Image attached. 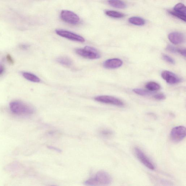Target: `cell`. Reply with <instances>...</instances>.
<instances>
[{"instance_id":"30bf717a","label":"cell","mask_w":186,"mask_h":186,"mask_svg":"<svg viewBox=\"0 0 186 186\" xmlns=\"http://www.w3.org/2000/svg\"><path fill=\"white\" fill-rule=\"evenodd\" d=\"M168 38L172 43L175 45H180L185 41V37L182 33L174 32L170 33L168 35Z\"/></svg>"},{"instance_id":"9c48e42d","label":"cell","mask_w":186,"mask_h":186,"mask_svg":"<svg viewBox=\"0 0 186 186\" xmlns=\"http://www.w3.org/2000/svg\"><path fill=\"white\" fill-rule=\"evenodd\" d=\"M161 77L168 84L171 85H174L181 83L182 80L178 76L172 72L165 70L162 72Z\"/></svg>"},{"instance_id":"5b68a950","label":"cell","mask_w":186,"mask_h":186,"mask_svg":"<svg viewBox=\"0 0 186 186\" xmlns=\"http://www.w3.org/2000/svg\"><path fill=\"white\" fill-rule=\"evenodd\" d=\"M95 100L96 101L100 103L109 104L117 106L123 107L124 105V103L121 100L112 96L107 95L98 96L95 97Z\"/></svg>"},{"instance_id":"7402d4cb","label":"cell","mask_w":186,"mask_h":186,"mask_svg":"<svg viewBox=\"0 0 186 186\" xmlns=\"http://www.w3.org/2000/svg\"><path fill=\"white\" fill-rule=\"evenodd\" d=\"M162 57L164 61L167 62V63L171 64V65H175V60L169 56L163 54Z\"/></svg>"},{"instance_id":"ac0fdd59","label":"cell","mask_w":186,"mask_h":186,"mask_svg":"<svg viewBox=\"0 0 186 186\" xmlns=\"http://www.w3.org/2000/svg\"><path fill=\"white\" fill-rule=\"evenodd\" d=\"M57 61L61 65L66 66H70L73 63L71 60L66 57H59L57 59Z\"/></svg>"},{"instance_id":"7c38bea8","label":"cell","mask_w":186,"mask_h":186,"mask_svg":"<svg viewBox=\"0 0 186 186\" xmlns=\"http://www.w3.org/2000/svg\"><path fill=\"white\" fill-rule=\"evenodd\" d=\"M22 74L26 79L34 83H39L40 79L37 76L27 72H22Z\"/></svg>"},{"instance_id":"cb8c5ba5","label":"cell","mask_w":186,"mask_h":186,"mask_svg":"<svg viewBox=\"0 0 186 186\" xmlns=\"http://www.w3.org/2000/svg\"><path fill=\"white\" fill-rule=\"evenodd\" d=\"M167 51L170 52L171 53H177V49L174 46L171 45H168L166 48Z\"/></svg>"},{"instance_id":"44dd1931","label":"cell","mask_w":186,"mask_h":186,"mask_svg":"<svg viewBox=\"0 0 186 186\" xmlns=\"http://www.w3.org/2000/svg\"><path fill=\"white\" fill-rule=\"evenodd\" d=\"M168 12L171 15L175 16V17L177 18H178L182 20L184 22H186V15L180 14L176 13V12L173 10L169 11Z\"/></svg>"},{"instance_id":"8992f818","label":"cell","mask_w":186,"mask_h":186,"mask_svg":"<svg viewBox=\"0 0 186 186\" xmlns=\"http://www.w3.org/2000/svg\"><path fill=\"white\" fill-rule=\"evenodd\" d=\"M134 152L137 158L145 166L152 170L155 169V165L141 149L138 147L135 148Z\"/></svg>"},{"instance_id":"8fae6325","label":"cell","mask_w":186,"mask_h":186,"mask_svg":"<svg viewBox=\"0 0 186 186\" xmlns=\"http://www.w3.org/2000/svg\"><path fill=\"white\" fill-rule=\"evenodd\" d=\"M123 62L118 58L109 59L104 62L103 66L107 69H116L122 65Z\"/></svg>"},{"instance_id":"3957f363","label":"cell","mask_w":186,"mask_h":186,"mask_svg":"<svg viewBox=\"0 0 186 186\" xmlns=\"http://www.w3.org/2000/svg\"><path fill=\"white\" fill-rule=\"evenodd\" d=\"M76 53L81 57L89 59H98L101 56L98 51L95 48L85 46L84 49H76Z\"/></svg>"},{"instance_id":"ba28073f","label":"cell","mask_w":186,"mask_h":186,"mask_svg":"<svg viewBox=\"0 0 186 186\" xmlns=\"http://www.w3.org/2000/svg\"><path fill=\"white\" fill-rule=\"evenodd\" d=\"M55 32L58 35L71 41L81 43L84 42L85 41V39L81 36L72 33L71 32L63 30H57Z\"/></svg>"},{"instance_id":"e0dca14e","label":"cell","mask_w":186,"mask_h":186,"mask_svg":"<svg viewBox=\"0 0 186 186\" xmlns=\"http://www.w3.org/2000/svg\"><path fill=\"white\" fill-rule=\"evenodd\" d=\"M105 13L109 17L115 18H121L125 17V14L115 11L108 10L105 11Z\"/></svg>"},{"instance_id":"f1b7e54d","label":"cell","mask_w":186,"mask_h":186,"mask_svg":"<svg viewBox=\"0 0 186 186\" xmlns=\"http://www.w3.org/2000/svg\"><path fill=\"white\" fill-rule=\"evenodd\" d=\"M48 147H49V149H53V150L59 152H61V150L59 149V148H57L52 146H49Z\"/></svg>"},{"instance_id":"2e32d148","label":"cell","mask_w":186,"mask_h":186,"mask_svg":"<svg viewBox=\"0 0 186 186\" xmlns=\"http://www.w3.org/2000/svg\"><path fill=\"white\" fill-rule=\"evenodd\" d=\"M173 11L180 14L186 15L185 6L183 3L177 4L174 7Z\"/></svg>"},{"instance_id":"52a82bcc","label":"cell","mask_w":186,"mask_h":186,"mask_svg":"<svg viewBox=\"0 0 186 186\" xmlns=\"http://www.w3.org/2000/svg\"><path fill=\"white\" fill-rule=\"evenodd\" d=\"M61 17L63 21L71 25H77L80 21L78 16L73 12L66 10L61 11Z\"/></svg>"},{"instance_id":"4316f807","label":"cell","mask_w":186,"mask_h":186,"mask_svg":"<svg viewBox=\"0 0 186 186\" xmlns=\"http://www.w3.org/2000/svg\"><path fill=\"white\" fill-rule=\"evenodd\" d=\"M19 47L20 49L23 50H26L29 48V46L26 45V44H21L19 45Z\"/></svg>"},{"instance_id":"277c9868","label":"cell","mask_w":186,"mask_h":186,"mask_svg":"<svg viewBox=\"0 0 186 186\" xmlns=\"http://www.w3.org/2000/svg\"><path fill=\"white\" fill-rule=\"evenodd\" d=\"M186 135V128L183 126H179L172 129L170 133L171 139L174 142L179 143L185 138Z\"/></svg>"},{"instance_id":"83f0119b","label":"cell","mask_w":186,"mask_h":186,"mask_svg":"<svg viewBox=\"0 0 186 186\" xmlns=\"http://www.w3.org/2000/svg\"><path fill=\"white\" fill-rule=\"evenodd\" d=\"M5 71V68L4 66L2 65H0V75H2Z\"/></svg>"},{"instance_id":"9a60e30c","label":"cell","mask_w":186,"mask_h":186,"mask_svg":"<svg viewBox=\"0 0 186 186\" xmlns=\"http://www.w3.org/2000/svg\"><path fill=\"white\" fill-rule=\"evenodd\" d=\"M145 88L151 92H154L159 90L160 89V85L158 83L154 81H150L147 83Z\"/></svg>"},{"instance_id":"603a6c76","label":"cell","mask_w":186,"mask_h":186,"mask_svg":"<svg viewBox=\"0 0 186 186\" xmlns=\"http://www.w3.org/2000/svg\"><path fill=\"white\" fill-rule=\"evenodd\" d=\"M154 98L158 101H163L166 99V96L163 93H158L154 95Z\"/></svg>"},{"instance_id":"d6986e66","label":"cell","mask_w":186,"mask_h":186,"mask_svg":"<svg viewBox=\"0 0 186 186\" xmlns=\"http://www.w3.org/2000/svg\"><path fill=\"white\" fill-rule=\"evenodd\" d=\"M133 91L137 94L143 96V97L149 96L152 95V94L151 91L145 90V89H133Z\"/></svg>"},{"instance_id":"ffe728a7","label":"cell","mask_w":186,"mask_h":186,"mask_svg":"<svg viewBox=\"0 0 186 186\" xmlns=\"http://www.w3.org/2000/svg\"><path fill=\"white\" fill-rule=\"evenodd\" d=\"M100 134L105 138H109L113 135V132L109 129H103L100 131Z\"/></svg>"},{"instance_id":"5bb4252c","label":"cell","mask_w":186,"mask_h":186,"mask_svg":"<svg viewBox=\"0 0 186 186\" xmlns=\"http://www.w3.org/2000/svg\"><path fill=\"white\" fill-rule=\"evenodd\" d=\"M129 22L133 25L137 26H142L145 25V20L139 17H134L129 18Z\"/></svg>"},{"instance_id":"4fadbf2b","label":"cell","mask_w":186,"mask_h":186,"mask_svg":"<svg viewBox=\"0 0 186 186\" xmlns=\"http://www.w3.org/2000/svg\"><path fill=\"white\" fill-rule=\"evenodd\" d=\"M108 3L111 6L119 9H124L126 7V4L121 0H108Z\"/></svg>"},{"instance_id":"7a4b0ae2","label":"cell","mask_w":186,"mask_h":186,"mask_svg":"<svg viewBox=\"0 0 186 186\" xmlns=\"http://www.w3.org/2000/svg\"><path fill=\"white\" fill-rule=\"evenodd\" d=\"M10 108L12 113L19 115H30L34 112L31 106L19 101H11L10 104Z\"/></svg>"},{"instance_id":"d4e9b609","label":"cell","mask_w":186,"mask_h":186,"mask_svg":"<svg viewBox=\"0 0 186 186\" xmlns=\"http://www.w3.org/2000/svg\"><path fill=\"white\" fill-rule=\"evenodd\" d=\"M6 58L7 61L8 63L11 64V65H13L14 63V61L13 58L10 55L8 54L7 55Z\"/></svg>"},{"instance_id":"484cf974","label":"cell","mask_w":186,"mask_h":186,"mask_svg":"<svg viewBox=\"0 0 186 186\" xmlns=\"http://www.w3.org/2000/svg\"><path fill=\"white\" fill-rule=\"evenodd\" d=\"M177 53L182 55L183 57H186V49H177Z\"/></svg>"},{"instance_id":"6da1fadb","label":"cell","mask_w":186,"mask_h":186,"mask_svg":"<svg viewBox=\"0 0 186 186\" xmlns=\"http://www.w3.org/2000/svg\"><path fill=\"white\" fill-rule=\"evenodd\" d=\"M112 181L111 176L107 172L101 171L97 172L94 176L86 181L85 184L87 186H106Z\"/></svg>"}]
</instances>
